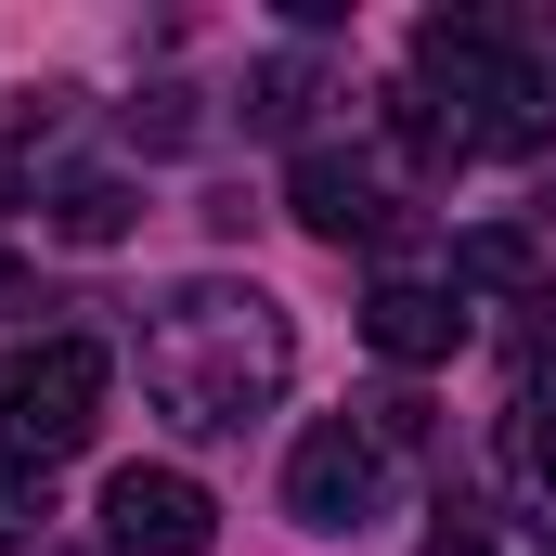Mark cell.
<instances>
[{
	"label": "cell",
	"instance_id": "6da1fadb",
	"mask_svg": "<svg viewBox=\"0 0 556 556\" xmlns=\"http://www.w3.org/2000/svg\"><path fill=\"white\" fill-rule=\"evenodd\" d=\"M285 376H298V337H285V311L260 298V285H168L155 311H142V402L168 427H194V440H220V427L273 415Z\"/></svg>",
	"mask_w": 556,
	"mask_h": 556
},
{
	"label": "cell",
	"instance_id": "7a4b0ae2",
	"mask_svg": "<svg viewBox=\"0 0 556 556\" xmlns=\"http://www.w3.org/2000/svg\"><path fill=\"white\" fill-rule=\"evenodd\" d=\"M104 415V350L91 337H39V350H13L0 363V453H78Z\"/></svg>",
	"mask_w": 556,
	"mask_h": 556
},
{
	"label": "cell",
	"instance_id": "3957f363",
	"mask_svg": "<svg viewBox=\"0 0 556 556\" xmlns=\"http://www.w3.org/2000/svg\"><path fill=\"white\" fill-rule=\"evenodd\" d=\"M376 505H389V453H376V427H350V415L298 427V453H285V518L324 531V544H350V531H376Z\"/></svg>",
	"mask_w": 556,
	"mask_h": 556
},
{
	"label": "cell",
	"instance_id": "277c9868",
	"mask_svg": "<svg viewBox=\"0 0 556 556\" xmlns=\"http://www.w3.org/2000/svg\"><path fill=\"white\" fill-rule=\"evenodd\" d=\"M285 207H298V233H324V247H376V233L402 220V194H389V168H376L363 142H298Z\"/></svg>",
	"mask_w": 556,
	"mask_h": 556
},
{
	"label": "cell",
	"instance_id": "5b68a950",
	"mask_svg": "<svg viewBox=\"0 0 556 556\" xmlns=\"http://www.w3.org/2000/svg\"><path fill=\"white\" fill-rule=\"evenodd\" d=\"M207 531H220V505H207L194 466H117L104 479V544L117 556H207Z\"/></svg>",
	"mask_w": 556,
	"mask_h": 556
},
{
	"label": "cell",
	"instance_id": "8992f818",
	"mask_svg": "<svg viewBox=\"0 0 556 556\" xmlns=\"http://www.w3.org/2000/svg\"><path fill=\"white\" fill-rule=\"evenodd\" d=\"M363 337H376L389 363H453V350H466V298H453V285L389 273L376 298H363Z\"/></svg>",
	"mask_w": 556,
	"mask_h": 556
},
{
	"label": "cell",
	"instance_id": "52a82bcc",
	"mask_svg": "<svg viewBox=\"0 0 556 556\" xmlns=\"http://www.w3.org/2000/svg\"><path fill=\"white\" fill-rule=\"evenodd\" d=\"M39 220H52L65 247H117V233H130V220H142V194H130V181H117V168H65V181L39 194Z\"/></svg>",
	"mask_w": 556,
	"mask_h": 556
},
{
	"label": "cell",
	"instance_id": "ba28073f",
	"mask_svg": "<svg viewBox=\"0 0 556 556\" xmlns=\"http://www.w3.org/2000/svg\"><path fill=\"white\" fill-rule=\"evenodd\" d=\"M324 104V78H311V52H273L260 78H247V130H298Z\"/></svg>",
	"mask_w": 556,
	"mask_h": 556
},
{
	"label": "cell",
	"instance_id": "9c48e42d",
	"mask_svg": "<svg viewBox=\"0 0 556 556\" xmlns=\"http://www.w3.org/2000/svg\"><path fill=\"white\" fill-rule=\"evenodd\" d=\"M39 518H52V466L39 453H0V544H26Z\"/></svg>",
	"mask_w": 556,
	"mask_h": 556
},
{
	"label": "cell",
	"instance_id": "30bf717a",
	"mask_svg": "<svg viewBox=\"0 0 556 556\" xmlns=\"http://www.w3.org/2000/svg\"><path fill=\"white\" fill-rule=\"evenodd\" d=\"M466 285H531V233H466L453 247V298Z\"/></svg>",
	"mask_w": 556,
	"mask_h": 556
},
{
	"label": "cell",
	"instance_id": "8fae6325",
	"mask_svg": "<svg viewBox=\"0 0 556 556\" xmlns=\"http://www.w3.org/2000/svg\"><path fill=\"white\" fill-rule=\"evenodd\" d=\"M518 466H531V492L556 505V389H531V415H518Z\"/></svg>",
	"mask_w": 556,
	"mask_h": 556
},
{
	"label": "cell",
	"instance_id": "7c38bea8",
	"mask_svg": "<svg viewBox=\"0 0 556 556\" xmlns=\"http://www.w3.org/2000/svg\"><path fill=\"white\" fill-rule=\"evenodd\" d=\"M130 142H194V91H142V104H130Z\"/></svg>",
	"mask_w": 556,
	"mask_h": 556
},
{
	"label": "cell",
	"instance_id": "4fadbf2b",
	"mask_svg": "<svg viewBox=\"0 0 556 556\" xmlns=\"http://www.w3.org/2000/svg\"><path fill=\"white\" fill-rule=\"evenodd\" d=\"M427 556H492V544H479V531H440V544H427Z\"/></svg>",
	"mask_w": 556,
	"mask_h": 556
},
{
	"label": "cell",
	"instance_id": "5bb4252c",
	"mask_svg": "<svg viewBox=\"0 0 556 556\" xmlns=\"http://www.w3.org/2000/svg\"><path fill=\"white\" fill-rule=\"evenodd\" d=\"M13 194H26V155H0V207H13Z\"/></svg>",
	"mask_w": 556,
	"mask_h": 556
},
{
	"label": "cell",
	"instance_id": "9a60e30c",
	"mask_svg": "<svg viewBox=\"0 0 556 556\" xmlns=\"http://www.w3.org/2000/svg\"><path fill=\"white\" fill-rule=\"evenodd\" d=\"M39 556H78V544H39Z\"/></svg>",
	"mask_w": 556,
	"mask_h": 556
}]
</instances>
